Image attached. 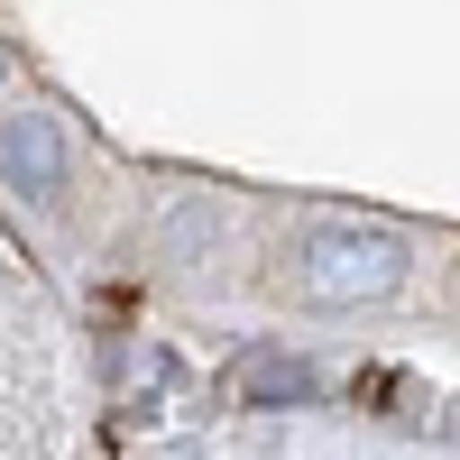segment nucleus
Returning a JSON list of instances; mask_svg holds the SVG:
<instances>
[{
    "instance_id": "7ed1b4c3",
    "label": "nucleus",
    "mask_w": 460,
    "mask_h": 460,
    "mask_svg": "<svg viewBox=\"0 0 460 460\" xmlns=\"http://www.w3.org/2000/svg\"><path fill=\"white\" fill-rule=\"evenodd\" d=\"M0 84H10V56H0Z\"/></svg>"
},
{
    "instance_id": "f03ea898",
    "label": "nucleus",
    "mask_w": 460,
    "mask_h": 460,
    "mask_svg": "<svg viewBox=\"0 0 460 460\" xmlns=\"http://www.w3.org/2000/svg\"><path fill=\"white\" fill-rule=\"evenodd\" d=\"M0 157H10V175H19L28 203H56V184H65V138H56L47 111H10V120H0Z\"/></svg>"
},
{
    "instance_id": "f257e3e1",
    "label": "nucleus",
    "mask_w": 460,
    "mask_h": 460,
    "mask_svg": "<svg viewBox=\"0 0 460 460\" xmlns=\"http://www.w3.org/2000/svg\"><path fill=\"white\" fill-rule=\"evenodd\" d=\"M396 277H405V240L368 221H323L295 267L304 304H377V295H396Z\"/></svg>"
}]
</instances>
